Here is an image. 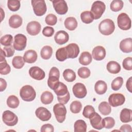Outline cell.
<instances>
[{"mask_svg": "<svg viewBox=\"0 0 132 132\" xmlns=\"http://www.w3.org/2000/svg\"><path fill=\"white\" fill-rule=\"evenodd\" d=\"M57 95L58 102L62 104H66L70 100V95L67 86L62 82L59 81L58 85L54 90Z\"/></svg>", "mask_w": 132, "mask_h": 132, "instance_id": "obj_1", "label": "cell"}, {"mask_svg": "<svg viewBox=\"0 0 132 132\" xmlns=\"http://www.w3.org/2000/svg\"><path fill=\"white\" fill-rule=\"evenodd\" d=\"M115 29L113 21L109 19H106L101 22L98 25V30L103 35L108 36L112 34Z\"/></svg>", "mask_w": 132, "mask_h": 132, "instance_id": "obj_2", "label": "cell"}, {"mask_svg": "<svg viewBox=\"0 0 132 132\" xmlns=\"http://www.w3.org/2000/svg\"><path fill=\"white\" fill-rule=\"evenodd\" d=\"M21 98L26 102H31L34 100L36 96V93L34 88L30 85L23 86L20 91Z\"/></svg>", "mask_w": 132, "mask_h": 132, "instance_id": "obj_3", "label": "cell"}, {"mask_svg": "<svg viewBox=\"0 0 132 132\" xmlns=\"http://www.w3.org/2000/svg\"><path fill=\"white\" fill-rule=\"evenodd\" d=\"M105 9V4L103 2L100 1L94 2L91 9V12L93 15L94 19L97 20L100 19L104 13Z\"/></svg>", "mask_w": 132, "mask_h": 132, "instance_id": "obj_4", "label": "cell"}, {"mask_svg": "<svg viewBox=\"0 0 132 132\" xmlns=\"http://www.w3.org/2000/svg\"><path fill=\"white\" fill-rule=\"evenodd\" d=\"M53 112L55 118L59 123H62L65 119L67 109L64 104L58 103L55 104L53 107Z\"/></svg>", "mask_w": 132, "mask_h": 132, "instance_id": "obj_5", "label": "cell"}, {"mask_svg": "<svg viewBox=\"0 0 132 132\" xmlns=\"http://www.w3.org/2000/svg\"><path fill=\"white\" fill-rule=\"evenodd\" d=\"M31 3L34 12L36 15L42 16L46 13L47 8L44 0H32Z\"/></svg>", "mask_w": 132, "mask_h": 132, "instance_id": "obj_6", "label": "cell"}, {"mask_svg": "<svg viewBox=\"0 0 132 132\" xmlns=\"http://www.w3.org/2000/svg\"><path fill=\"white\" fill-rule=\"evenodd\" d=\"M117 23L118 27L122 30H127L131 28V19L125 13H121L118 15Z\"/></svg>", "mask_w": 132, "mask_h": 132, "instance_id": "obj_7", "label": "cell"}, {"mask_svg": "<svg viewBox=\"0 0 132 132\" xmlns=\"http://www.w3.org/2000/svg\"><path fill=\"white\" fill-rule=\"evenodd\" d=\"M2 119L3 122L9 126H14L18 122L17 116L10 110H6L3 113Z\"/></svg>", "mask_w": 132, "mask_h": 132, "instance_id": "obj_8", "label": "cell"}, {"mask_svg": "<svg viewBox=\"0 0 132 132\" xmlns=\"http://www.w3.org/2000/svg\"><path fill=\"white\" fill-rule=\"evenodd\" d=\"M27 44V38L23 34H19L14 37L13 46L14 48L19 51L24 50Z\"/></svg>", "mask_w": 132, "mask_h": 132, "instance_id": "obj_9", "label": "cell"}, {"mask_svg": "<svg viewBox=\"0 0 132 132\" xmlns=\"http://www.w3.org/2000/svg\"><path fill=\"white\" fill-rule=\"evenodd\" d=\"M125 101V97L121 93L111 94L108 98V102L110 105L116 107L122 105Z\"/></svg>", "mask_w": 132, "mask_h": 132, "instance_id": "obj_10", "label": "cell"}, {"mask_svg": "<svg viewBox=\"0 0 132 132\" xmlns=\"http://www.w3.org/2000/svg\"><path fill=\"white\" fill-rule=\"evenodd\" d=\"M54 8L57 13L62 15L65 14L68 10V7L66 2L64 0H56L52 1Z\"/></svg>", "mask_w": 132, "mask_h": 132, "instance_id": "obj_11", "label": "cell"}, {"mask_svg": "<svg viewBox=\"0 0 132 132\" xmlns=\"http://www.w3.org/2000/svg\"><path fill=\"white\" fill-rule=\"evenodd\" d=\"M72 91L74 96L78 98H82L85 97L87 93V89L85 86L80 82L75 84L73 87Z\"/></svg>", "mask_w": 132, "mask_h": 132, "instance_id": "obj_12", "label": "cell"}, {"mask_svg": "<svg viewBox=\"0 0 132 132\" xmlns=\"http://www.w3.org/2000/svg\"><path fill=\"white\" fill-rule=\"evenodd\" d=\"M36 117L42 121L49 120L52 117L51 112L46 108L43 107H38L35 111Z\"/></svg>", "mask_w": 132, "mask_h": 132, "instance_id": "obj_13", "label": "cell"}, {"mask_svg": "<svg viewBox=\"0 0 132 132\" xmlns=\"http://www.w3.org/2000/svg\"><path fill=\"white\" fill-rule=\"evenodd\" d=\"M29 74L33 79L41 80L44 78L45 74L44 71L38 67H31L29 70Z\"/></svg>", "mask_w": 132, "mask_h": 132, "instance_id": "obj_14", "label": "cell"}, {"mask_svg": "<svg viewBox=\"0 0 132 132\" xmlns=\"http://www.w3.org/2000/svg\"><path fill=\"white\" fill-rule=\"evenodd\" d=\"M41 26L40 24L35 21L29 22L26 26V30L28 34L31 36H36L41 31Z\"/></svg>", "mask_w": 132, "mask_h": 132, "instance_id": "obj_15", "label": "cell"}, {"mask_svg": "<svg viewBox=\"0 0 132 132\" xmlns=\"http://www.w3.org/2000/svg\"><path fill=\"white\" fill-rule=\"evenodd\" d=\"M67 53L68 58H75L79 53V47L78 45L74 43H72L65 46Z\"/></svg>", "mask_w": 132, "mask_h": 132, "instance_id": "obj_16", "label": "cell"}, {"mask_svg": "<svg viewBox=\"0 0 132 132\" xmlns=\"http://www.w3.org/2000/svg\"><path fill=\"white\" fill-rule=\"evenodd\" d=\"M54 39L56 43L59 45H62L69 41V35L64 30H59L56 33Z\"/></svg>", "mask_w": 132, "mask_h": 132, "instance_id": "obj_17", "label": "cell"}, {"mask_svg": "<svg viewBox=\"0 0 132 132\" xmlns=\"http://www.w3.org/2000/svg\"><path fill=\"white\" fill-rule=\"evenodd\" d=\"M90 122L93 128L94 129L100 130L104 127L103 125L102 118L101 116H100L96 112L90 118Z\"/></svg>", "mask_w": 132, "mask_h": 132, "instance_id": "obj_18", "label": "cell"}, {"mask_svg": "<svg viewBox=\"0 0 132 132\" xmlns=\"http://www.w3.org/2000/svg\"><path fill=\"white\" fill-rule=\"evenodd\" d=\"M92 54L94 59L100 61L105 58L106 56V50L102 46H97L93 49Z\"/></svg>", "mask_w": 132, "mask_h": 132, "instance_id": "obj_19", "label": "cell"}, {"mask_svg": "<svg viewBox=\"0 0 132 132\" xmlns=\"http://www.w3.org/2000/svg\"><path fill=\"white\" fill-rule=\"evenodd\" d=\"M120 48L125 53H129L132 52V39L131 38L123 39L120 43Z\"/></svg>", "mask_w": 132, "mask_h": 132, "instance_id": "obj_20", "label": "cell"}, {"mask_svg": "<svg viewBox=\"0 0 132 132\" xmlns=\"http://www.w3.org/2000/svg\"><path fill=\"white\" fill-rule=\"evenodd\" d=\"M1 60H0V74L2 75H7L10 72L11 68L7 63L3 52L1 51Z\"/></svg>", "mask_w": 132, "mask_h": 132, "instance_id": "obj_21", "label": "cell"}, {"mask_svg": "<svg viewBox=\"0 0 132 132\" xmlns=\"http://www.w3.org/2000/svg\"><path fill=\"white\" fill-rule=\"evenodd\" d=\"M38 58L36 52L33 50H29L26 51L24 54L23 58L25 62L32 63L36 62Z\"/></svg>", "mask_w": 132, "mask_h": 132, "instance_id": "obj_22", "label": "cell"}, {"mask_svg": "<svg viewBox=\"0 0 132 132\" xmlns=\"http://www.w3.org/2000/svg\"><path fill=\"white\" fill-rule=\"evenodd\" d=\"M23 22L21 16L18 14H13L9 19V25L12 28H18L20 27Z\"/></svg>", "mask_w": 132, "mask_h": 132, "instance_id": "obj_23", "label": "cell"}, {"mask_svg": "<svg viewBox=\"0 0 132 132\" xmlns=\"http://www.w3.org/2000/svg\"><path fill=\"white\" fill-rule=\"evenodd\" d=\"M106 68L107 71L111 74H117L121 71L120 64L115 61H110L107 64Z\"/></svg>", "mask_w": 132, "mask_h": 132, "instance_id": "obj_24", "label": "cell"}, {"mask_svg": "<svg viewBox=\"0 0 132 132\" xmlns=\"http://www.w3.org/2000/svg\"><path fill=\"white\" fill-rule=\"evenodd\" d=\"M94 90L96 93L99 95H102L106 93L107 90V85L103 80H98L95 84Z\"/></svg>", "mask_w": 132, "mask_h": 132, "instance_id": "obj_25", "label": "cell"}, {"mask_svg": "<svg viewBox=\"0 0 132 132\" xmlns=\"http://www.w3.org/2000/svg\"><path fill=\"white\" fill-rule=\"evenodd\" d=\"M131 109L127 108L123 109L120 113V120L123 123H128L131 121Z\"/></svg>", "mask_w": 132, "mask_h": 132, "instance_id": "obj_26", "label": "cell"}, {"mask_svg": "<svg viewBox=\"0 0 132 132\" xmlns=\"http://www.w3.org/2000/svg\"><path fill=\"white\" fill-rule=\"evenodd\" d=\"M92 56L88 52H82L79 58V63L83 65H89L92 62Z\"/></svg>", "mask_w": 132, "mask_h": 132, "instance_id": "obj_27", "label": "cell"}, {"mask_svg": "<svg viewBox=\"0 0 132 132\" xmlns=\"http://www.w3.org/2000/svg\"><path fill=\"white\" fill-rule=\"evenodd\" d=\"M65 27L69 30H74L77 27V22L76 19L74 17L67 18L64 22Z\"/></svg>", "mask_w": 132, "mask_h": 132, "instance_id": "obj_28", "label": "cell"}, {"mask_svg": "<svg viewBox=\"0 0 132 132\" xmlns=\"http://www.w3.org/2000/svg\"><path fill=\"white\" fill-rule=\"evenodd\" d=\"M98 110L102 114L107 116L110 113L111 111V108L108 103L104 101L99 104Z\"/></svg>", "mask_w": 132, "mask_h": 132, "instance_id": "obj_29", "label": "cell"}, {"mask_svg": "<svg viewBox=\"0 0 132 132\" xmlns=\"http://www.w3.org/2000/svg\"><path fill=\"white\" fill-rule=\"evenodd\" d=\"M54 99V96L53 94L50 91H44L41 95L40 100L43 104L48 105L51 104Z\"/></svg>", "mask_w": 132, "mask_h": 132, "instance_id": "obj_30", "label": "cell"}, {"mask_svg": "<svg viewBox=\"0 0 132 132\" xmlns=\"http://www.w3.org/2000/svg\"><path fill=\"white\" fill-rule=\"evenodd\" d=\"M75 132H86L87 131V124L82 120H78L74 125Z\"/></svg>", "mask_w": 132, "mask_h": 132, "instance_id": "obj_31", "label": "cell"}, {"mask_svg": "<svg viewBox=\"0 0 132 132\" xmlns=\"http://www.w3.org/2000/svg\"><path fill=\"white\" fill-rule=\"evenodd\" d=\"M53 54V49L49 45H45L42 47L40 52V55L43 59H49Z\"/></svg>", "mask_w": 132, "mask_h": 132, "instance_id": "obj_32", "label": "cell"}, {"mask_svg": "<svg viewBox=\"0 0 132 132\" xmlns=\"http://www.w3.org/2000/svg\"><path fill=\"white\" fill-rule=\"evenodd\" d=\"M59 76L53 75H49L47 80V85L52 90H54L59 83Z\"/></svg>", "mask_w": 132, "mask_h": 132, "instance_id": "obj_33", "label": "cell"}, {"mask_svg": "<svg viewBox=\"0 0 132 132\" xmlns=\"http://www.w3.org/2000/svg\"><path fill=\"white\" fill-rule=\"evenodd\" d=\"M80 19L83 23L86 24H90L93 22L94 17L91 11H85L81 13Z\"/></svg>", "mask_w": 132, "mask_h": 132, "instance_id": "obj_34", "label": "cell"}, {"mask_svg": "<svg viewBox=\"0 0 132 132\" xmlns=\"http://www.w3.org/2000/svg\"><path fill=\"white\" fill-rule=\"evenodd\" d=\"M56 57L59 61H63L68 58V53L65 47H60L57 50Z\"/></svg>", "mask_w": 132, "mask_h": 132, "instance_id": "obj_35", "label": "cell"}, {"mask_svg": "<svg viewBox=\"0 0 132 132\" xmlns=\"http://www.w3.org/2000/svg\"><path fill=\"white\" fill-rule=\"evenodd\" d=\"M64 79L68 82H73L76 79V74L74 71L71 69H65L63 72Z\"/></svg>", "mask_w": 132, "mask_h": 132, "instance_id": "obj_36", "label": "cell"}, {"mask_svg": "<svg viewBox=\"0 0 132 132\" xmlns=\"http://www.w3.org/2000/svg\"><path fill=\"white\" fill-rule=\"evenodd\" d=\"M25 62L23 57L20 56H16L12 59V64L14 68L20 69L23 67Z\"/></svg>", "mask_w": 132, "mask_h": 132, "instance_id": "obj_37", "label": "cell"}, {"mask_svg": "<svg viewBox=\"0 0 132 132\" xmlns=\"http://www.w3.org/2000/svg\"><path fill=\"white\" fill-rule=\"evenodd\" d=\"M20 101L18 97L15 95H10L7 100V105L11 108H16L19 105Z\"/></svg>", "mask_w": 132, "mask_h": 132, "instance_id": "obj_38", "label": "cell"}, {"mask_svg": "<svg viewBox=\"0 0 132 132\" xmlns=\"http://www.w3.org/2000/svg\"><path fill=\"white\" fill-rule=\"evenodd\" d=\"M123 2L121 0H113L110 5V9L114 12L119 11L123 8Z\"/></svg>", "mask_w": 132, "mask_h": 132, "instance_id": "obj_39", "label": "cell"}, {"mask_svg": "<svg viewBox=\"0 0 132 132\" xmlns=\"http://www.w3.org/2000/svg\"><path fill=\"white\" fill-rule=\"evenodd\" d=\"M123 84V79L122 77H117L114 78L111 85V89L114 91L119 90L122 87Z\"/></svg>", "mask_w": 132, "mask_h": 132, "instance_id": "obj_40", "label": "cell"}, {"mask_svg": "<svg viewBox=\"0 0 132 132\" xmlns=\"http://www.w3.org/2000/svg\"><path fill=\"white\" fill-rule=\"evenodd\" d=\"M7 6L10 10L16 11L20 8V1L19 0H9L7 1Z\"/></svg>", "mask_w": 132, "mask_h": 132, "instance_id": "obj_41", "label": "cell"}, {"mask_svg": "<svg viewBox=\"0 0 132 132\" xmlns=\"http://www.w3.org/2000/svg\"><path fill=\"white\" fill-rule=\"evenodd\" d=\"M70 110L73 113H79L82 108V105L80 102L78 101H73L70 105Z\"/></svg>", "mask_w": 132, "mask_h": 132, "instance_id": "obj_42", "label": "cell"}, {"mask_svg": "<svg viewBox=\"0 0 132 132\" xmlns=\"http://www.w3.org/2000/svg\"><path fill=\"white\" fill-rule=\"evenodd\" d=\"M13 42V37L10 34H7L3 36L1 38L0 42L2 45L5 46H10Z\"/></svg>", "mask_w": 132, "mask_h": 132, "instance_id": "obj_43", "label": "cell"}, {"mask_svg": "<svg viewBox=\"0 0 132 132\" xmlns=\"http://www.w3.org/2000/svg\"><path fill=\"white\" fill-rule=\"evenodd\" d=\"M95 112L94 107L91 105L86 106L83 110L82 115L86 118L90 119L91 116H92Z\"/></svg>", "mask_w": 132, "mask_h": 132, "instance_id": "obj_44", "label": "cell"}, {"mask_svg": "<svg viewBox=\"0 0 132 132\" xmlns=\"http://www.w3.org/2000/svg\"><path fill=\"white\" fill-rule=\"evenodd\" d=\"M103 121V127L107 128V129H110L112 128L115 124V121L114 119L110 117H107L103 119H102Z\"/></svg>", "mask_w": 132, "mask_h": 132, "instance_id": "obj_45", "label": "cell"}, {"mask_svg": "<svg viewBox=\"0 0 132 132\" xmlns=\"http://www.w3.org/2000/svg\"><path fill=\"white\" fill-rule=\"evenodd\" d=\"M77 74L80 78L85 79L88 78L90 76L91 72L89 69L87 67H82L78 69L77 71Z\"/></svg>", "mask_w": 132, "mask_h": 132, "instance_id": "obj_46", "label": "cell"}, {"mask_svg": "<svg viewBox=\"0 0 132 132\" xmlns=\"http://www.w3.org/2000/svg\"><path fill=\"white\" fill-rule=\"evenodd\" d=\"M14 50L15 49L14 48L13 46L11 45L10 46H4L3 50L2 48H1V51L3 52L5 57H10L14 55L15 52Z\"/></svg>", "mask_w": 132, "mask_h": 132, "instance_id": "obj_47", "label": "cell"}, {"mask_svg": "<svg viewBox=\"0 0 132 132\" xmlns=\"http://www.w3.org/2000/svg\"><path fill=\"white\" fill-rule=\"evenodd\" d=\"M45 21L47 25L50 26H54L57 23V18L55 14L50 13L46 15Z\"/></svg>", "mask_w": 132, "mask_h": 132, "instance_id": "obj_48", "label": "cell"}, {"mask_svg": "<svg viewBox=\"0 0 132 132\" xmlns=\"http://www.w3.org/2000/svg\"><path fill=\"white\" fill-rule=\"evenodd\" d=\"M123 67L124 69L128 71L132 70V58L128 57L125 58L122 62Z\"/></svg>", "mask_w": 132, "mask_h": 132, "instance_id": "obj_49", "label": "cell"}, {"mask_svg": "<svg viewBox=\"0 0 132 132\" xmlns=\"http://www.w3.org/2000/svg\"><path fill=\"white\" fill-rule=\"evenodd\" d=\"M54 33V29L50 26H46L42 30L43 35L46 37H52Z\"/></svg>", "mask_w": 132, "mask_h": 132, "instance_id": "obj_50", "label": "cell"}, {"mask_svg": "<svg viewBox=\"0 0 132 132\" xmlns=\"http://www.w3.org/2000/svg\"><path fill=\"white\" fill-rule=\"evenodd\" d=\"M40 130L41 132H53L54 130V128L52 125L45 124L41 126Z\"/></svg>", "mask_w": 132, "mask_h": 132, "instance_id": "obj_51", "label": "cell"}, {"mask_svg": "<svg viewBox=\"0 0 132 132\" xmlns=\"http://www.w3.org/2000/svg\"><path fill=\"white\" fill-rule=\"evenodd\" d=\"M120 131H129L131 132L132 131L131 127L129 124H124L122 125L120 127Z\"/></svg>", "mask_w": 132, "mask_h": 132, "instance_id": "obj_52", "label": "cell"}, {"mask_svg": "<svg viewBox=\"0 0 132 132\" xmlns=\"http://www.w3.org/2000/svg\"><path fill=\"white\" fill-rule=\"evenodd\" d=\"M7 87L6 81L2 78H0V91L3 92Z\"/></svg>", "mask_w": 132, "mask_h": 132, "instance_id": "obj_53", "label": "cell"}, {"mask_svg": "<svg viewBox=\"0 0 132 132\" xmlns=\"http://www.w3.org/2000/svg\"><path fill=\"white\" fill-rule=\"evenodd\" d=\"M126 88L128 91L131 93L132 92V77H130L126 81Z\"/></svg>", "mask_w": 132, "mask_h": 132, "instance_id": "obj_54", "label": "cell"}, {"mask_svg": "<svg viewBox=\"0 0 132 132\" xmlns=\"http://www.w3.org/2000/svg\"><path fill=\"white\" fill-rule=\"evenodd\" d=\"M1 16H2V19H1V21H3V18L5 17V13H3L4 12H3V9L2 8H1Z\"/></svg>", "mask_w": 132, "mask_h": 132, "instance_id": "obj_55", "label": "cell"}]
</instances>
